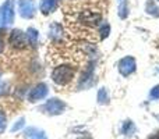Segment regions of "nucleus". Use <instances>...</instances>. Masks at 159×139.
I'll return each mask as SVG.
<instances>
[{
    "mask_svg": "<svg viewBox=\"0 0 159 139\" xmlns=\"http://www.w3.org/2000/svg\"><path fill=\"white\" fill-rule=\"evenodd\" d=\"M75 70L70 64H61V66L55 67L52 71V81L59 86H64L67 85L73 78H74Z\"/></svg>",
    "mask_w": 159,
    "mask_h": 139,
    "instance_id": "f257e3e1",
    "label": "nucleus"
},
{
    "mask_svg": "<svg viewBox=\"0 0 159 139\" xmlns=\"http://www.w3.org/2000/svg\"><path fill=\"white\" fill-rule=\"evenodd\" d=\"M16 8H14V0H6L0 6V29L8 27L14 22Z\"/></svg>",
    "mask_w": 159,
    "mask_h": 139,
    "instance_id": "f03ea898",
    "label": "nucleus"
},
{
    "mask_svg": "<svg viewBox=\"0 0 159 139\" xmlns=\"http://www.w3.org/2000/svg\"><path fill=\"white\" fill-rule=\"evenodd\" d=\"M78 22L82 24L84 27H91V28L99 27L102 22V14L99 11H93V10H82L78 14Z\"/></svg>",
    "mask_w": 159,
    "mask_h": 139,
    "instance_id": "7ed1b4c3",
    "label": "nucleus"
},
{
    "mask_svg": "<svg viewBox=\"0 0 159 139\" xmlns=\"http://www.w3.org/2000/svg\"><path fill=\"white\" fill-rule=\"evenodd\" d=\"M66 110V103L57 98H50L43 106L41 107L42 113H46L48 115H60Z\"/></svg>",
    "mask_w": 159,
    "mask_h": 139,
    "instance_id": "20e7f679",
    "label": "nucleus"
},
{
    "mask_svg": "<svg viewBox=\"0 0 159 139\" xmlns=\"http://www.w3.org/2000/svg\"><path fill=\"white\" fill-rule=\"evenodd\" d=\"M8 43L11 45V47L17 50H24L28 47L30 42H28L27 33L22 32L21 29H13L8 36Z\"/></svg>",
    "mask_w": 159,
    "mask_h": 139,
    "instance_id": "39448f33",
    "label": "nucleus"
},
{
    "mask_svg": "<svg viewBox=\"0 0 159 139\" xmlns=\"http://www.w3.org/2000/svg\"><path fill=\"white\" fill-rule=\"evenodd\" d=\"M119 67V72L123 76H129L131 75L133 72L137 68V63H135V59L131 57V56H127V57H123L117 64Z\"/></svg>",
    "mask_w": 159,
    "mask_h": 139,
    "instance_id": "423d86ee",
    "label": "nucleus"
},
{
    "mask_svg": "<svg viewBox=\"0 0 159 139\" xmlns=\"http://www.w3.org/2000/svg\"><path fill=\"white\" fill-rule=\"evenodd\" d=\"M48 92H49V89H48V85L43 84V82H41V84L35 85V86H34L32 89L30 90V93H28V100H30L31 103L39 102V100H42V99L46 98Z\"/></svg>",
    "mask_w": 159,
    "mask_h": 139,
    "instance_id": "0eeeda50",
    "label": "nucleus"
},
{
    "mask_svg": "<svg viewBox=\"0 0 159 139\" xmlns=\"http://www.w3.org/2000/svg\"><path fill=\"white\" fill-rule=\"evenodd\" d=\"M18 13L25 20L32 18L35 15V3H34V0H18Z\"/></svg>",
    "mask_w": 159,
    "mask_h": 139,
    "instance_id": "6e6552de",
    "label": "nucleus"
},
{
    "mask_svg": "<svg viewBox=\"0 0 159 139\" xmlns=\"http://www.w3.org/2000/svg\"><path fill=\"white\" fill-rule=\"evenodd\" d=\"M24 139H48L43 129L38 127H28L24 129Z\"/></svg>",
    "mask_w": 159,
    "mask_h": 139,
    "instance_id": "1a4fd4ad",
    "label": "nucleus"
},
{
    "mask_svg": "<svg viewBox=\"0 0 159 139\" xmlns=\"http://www.w3.org/2000/svg\"><path fill=\"white\" fill-rule=\"evenodd\" d=\"M59 2H60V0H42V2H41V11H42V14L48 15V14L56 11V8L59 7Z\"/></svg>",
    "mask_w": 159,
    "mask_h": 139,
    "instance_id": "9d476101",
    "label": "nucleus"
},
{
    "mask_svg": "<svg viewBox=\"0 0 159 139\" xmlns=\"http://www.w3.org/2000/svg\"><path fill=\"white\" fill-rule=\"evenodd\" d=\"M61 36H63V28H61V25L59 22H52L49 27V38L57 41Z\"/></svg>",
    "mask_w": 159,
    "mask_h": 139,
    "instance_id": "9b49d317",
    "label": "nucleus"
},
{
    "mask_svg": "<svg viewBox=\"0 0 159 139\" xmlns=\"http://www.w3.org/2000/svg\"><path fill=\"white\" fill-rule=\"evenodd\" d=\"M137 128H135V124L131 120H126L121 125V134L126 135V137H133L135 134Z\"/></svg>",
    "mask_w": 159,
    "mask_h": 139,
    "instance_id": "f8f14e48",
    "label": "nucleus"
},
{
    "mask_svg": "<svg viewBox=\"0 0 159 139\" xmlns=\"http://www.w3.org/2000/svg\"><path fill=\"white\" fill-rule=\"evenodd\" d=\"M27 38H28V42H30L32 46H36L38 45V31L35 28H28L27 32Z\"/></svg>",
    "mask_w": 159,
    "mask_h": 139,
    "instance_id": "ddd939ff",
    "label": "nucleus"
},
{
    "mask_svg": "<svg viewBox=\"0 0 159 139\" xmlns=\"http://www.w3.org/2000/svg\"><path fill=\"white\" fill-rule=\"evenodd\" d=\"M145 10H147V13L151 14V15L159 17V7H158L157 4H155L154 0H148V2H147V7H145Z\"/></svg>",
    "mask_w": 159,
    "mask_h": 139,
    "instance_id": "4468645a",
    "label": "nucleus"
},
{
    "mask_svg": "<svg viewBox=\"0 0 159 139\" xmlns=\"http://www.w3.org/2000/svg\"><path fill=\"white\" fill-rule=\"evenodd\" d=\"M96 99H98L99 104H107L109 103V93L106 92L105 88H101V89L98 90V96H96Z\"/></svg>",
    "mask_w": 159,
    "mask_h": 139,
    "instance_id": "2eb2a0df",
    "label": "nucleus"
},
{
    "mask_svg": "<svg viewBox=\"0 0 159 139\" xmlns=\"http://www.w3.org/2000/svg\"><path fill=\"white\" fill-rule=\"evenodd\" d=\"M117 14H119V17H120L121 20H124V18L129 17V3H127L126 0H123V2L120 3L119 10H117Z\"/></svg>",
    "mask_w": 159,
    "mask_h": 139,
    "instance_id": "dca6fc26",
    "label": "nucleus"
},
{
    "mask_svg": "<svg viewBox=\"0 0 159 139\" xmlns=\"http://www.w3.org/2000/svg\"><path fill=\"white\" fill-rule=\"evenodd\" d=\"M7 128V117H6V113L0 110V135L6 131Z\"/></svg>",
    "mask_w": 159,
    "mask_h": 139,
    "instance_id": "f3484780",
    "label": "nucleus"
},
{
    "mask_svg": "<svg viewBox=\"0 0 159 139\" xmlns=\"http://www.w3.org/2000/svg\"><path fill=\"white\" fill-rule=\"evenodd\" d=\"M99 33H101V38L102 39H105L107 35H109V32H110V27H109V24H106V22H102L101 25H99Z\"/></svg>",
    "mask_w": 159,
    "mask_h": 139,
    "instance_id": "a211bd4d",
    "label": "nucleus"
},
{
    "mask_svg": "<svg viewBox=\"0 0 159 139\" xmlns=\"http://www.w3.org/2000/svg\"><path fill=\"white\" fill-rule=\"evenodd\" d=\"M24 125H25V118H24V117L18 118V120H17L16 123H14V125L11 127V132H17V131H20V129H21Z\"/></svg>",
    "mask_w": 159,
    "mask_h": 139,
    "instance_id": "6ab92c4d",
    "label": "nucleus"
},
{
    "mask_svg": "<svg viewBox=\"0 0 159 139\" xmlns=\"http://www.w3.org/2000/svg\"><path fill=\"white\" fill-rule=\"evenodd\" d=\"M149 98H151L152 100H158L159 99V85H157V86H154L151 89V92H149Z\"/></svg>",
    "mask_w": 159,
    "mask_h": 139,
    "instance_id": "aec40b11",
    "label": "nucleus"
},
{
    "mask_svg": "<svg viewBox=\"0 0 159 139\" xmlns=\"http://www.w3.org/2000/svg\"><path fill=\"white\" fill-rule=\"evenodd\" d=\"M6 88H7V86H6L4 82H0V96L4 95V93H6V90H7Z\"/></svg>",
    "mask_w": 159,
    "mask_h": 139,
    "instance_id": "412c9836",
    "label": "nucleus"
},
{
    "mask_svg": "<svg viewBox=\"0 0 159 139\" xmlns=\"http://www.w3.org/2000/svg\"><path fill=\"white\" fill-rule=\"evenodd\" d=\"M3 50H4V42L3 39H0V53H3Z\"/></svg>",
    "mask_w": 159,
    "mask_h": 139,
    "instance_id": "4be33fe9",
    "label": "nucleus"
},
{
    "mask_svg": "<svg viewBox=\"0 0 159 139\" xmlns=\"http://www.w3.org/2000/svg\"><path fill=\"white\" fill-rule=\"evenodd\" d=\"M149 139H159V135H152Z\"/></svg>",
    "mask_w": 159,
    "mask_h": 139,
    "instance_id": "5701e85b",
    "label": "nucleus"
},
{
    "mask_svg": "<svg viewBox=\"0 0 159 139\" xmlns=\"http://www.w3.org/2000/svg\"><path fill=\"white\" fill-rule=\"evenodd\" d=\"M158 72H159V68H158Z\"/></svg>",
    "mask_w": 159,
    "mask_h": 139,
    "instance_id": "b1692460",
    "label": "nucleus"
},
{
    "mask_svg": "<svg viewBox=\"0 0 159 139\" xmlns=\"http://www.w3.org/2000/svg\"><path fill=\"white\" fill-rule=\"evenodd\" d=\"M158 2H159V0H158Z\"/></svg>",
    "mask_w": 159,
    "mask_h": 139,
    "instance_id": "393cba45",
    "label": "nucleus"
}]
</instances>
